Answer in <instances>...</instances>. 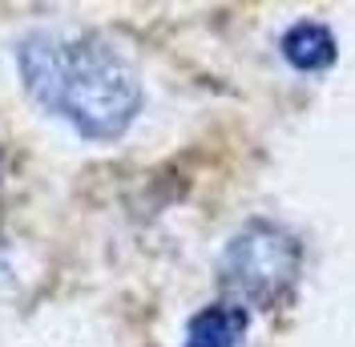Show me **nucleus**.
<instances>
[{
  "label": "nucleus",
  "mask_w": 355,
  "mask_h": 347,
  "mask_svg": "<svg viewBox=\"0 0 355 347\" xmlns=\"http://www.w3.org/2000/svg\"><path fill=\"white\" fill-rule=\"evenodd\" d=\"M246 323L250 319L239 303H210L186 323V347H239Z\"/></svg>",
  "instance_id": "20e7f679"
},
{
  "label": "nucleus",
  "mask_w": 355,
  "mask_h": 347,
  "mask_svg": "<svg viewBox=\"0 0 355 347\" xmlns=\"http://www.w3.org/2000/svg\"><path fill=\"white\" fill-rule=\"evenodd\" d=\"M283 61L299 73H323L335 65V33L327 24L299 21L283 33Z\"/></svg>",
  "instance_id": "7ed1b4c3"
},
{
  "label": "nucleus",
  "mask_w": 355,
  "mask_h": 347,
  "mask_svg": "<svg viewBox=\"0 0 355 347\" xmlns=\"http://www.w3.org/2000/svg\"><path fill=\"white\" fill-rule=\"evenodd\" d=\"M303 271V246L291 235L287 226L279 222H246L234 239L226 242L218 259V275L222 282L246 299V303L270 307L279 299H287L299 282Z\"/></svg>",
  "instance_id": "f03ea898"
},
{
  "label": "nucleus",
  "mask_w": 355,
  "mask_h": 347,
  "mask_svg": "<svg viewBox=\"0 0 355 347\" xmlns=\"http://www.w3.org/2000/svg\"><path fill=\"white\" fill-rule=\"evenodd\" d=\"M24 89L89 142H117L141 109L133 65L97 37L37 33L17 49Z\"/></svg>",
  "instance_id": "f257e3e1"
}]
</instances>
